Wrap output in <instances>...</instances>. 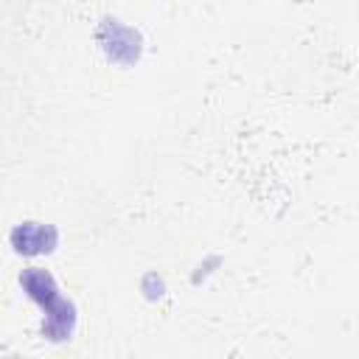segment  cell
Returning a JSON list of instances; mask_svg holds the SVG:
<instances>
[{
	"instance_id": "obj_1",
	"label": "cell",
	"mask_w": 359,
	"mask_h": 359,
	"mask_svg": "<svg viewBox=\"0 0 359 359\" xmlns=\"http://www.w3.org/2000/svg\"><path fill=\"white\" fill-rule=\"evenodd\" d=\"M20 286L45 311L42 337L50 342L70 339V334L76 328V306L59 292V283L53 280V275L42 266H25L20 272Z\"/></svg>"
},
{
	"instance_id": "obj_3",
	"label": "cell",
	"mask_w": 359,
	"mask_h": 359,
	"mask_svg": "<svg viewBox=\"0 0 359 359\" xmlns=\"http://www.w3.org/2000/svg\"><path fill=\"white\" fill-rule=\"evenodd\" d=\"M98 42L107 50V56L118 65H132L140 56V36L132 28L121 25L118 20H104V25L98 28Z\"/></svg>"
},
{
	"instance_id": "obj_2",
	"label": "cell",
	"mask_w": 359,
	"mask_h": 359,
	"mask_svg": "<svg viewBox=\"0 0 359 359\" xmlns=\"http://www.w3.org/2000/svg\"><path fill=\"white\" fill-rule=\"evenodd\" d=\"M8 241H11L14 252H20V255H28V258L48 255L59 244V230L53 224H42V222H20L11 230Z\"/></svg>"
}]
</instances>
